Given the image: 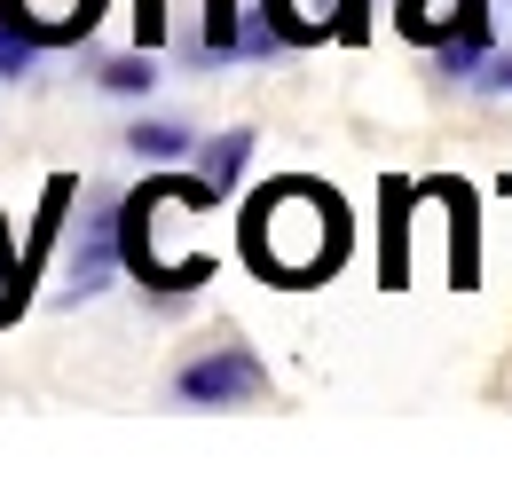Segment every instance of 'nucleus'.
Masks as SVG:
<instances>
[{"instance_id":"obj_5","label":"nucleus","mask_w":512,"mask_h":480,"mask_svg":"<svg viewBox=\"0 0 512 480\" xmlns=\"http://www.w3.org/2000/svg\"><path fill=\"white\" fill-rule=\"evenodd\" d=\"M71 197H79V181H71V174H48V189H40V213H32V237H24L16 268H8V284H0V331H8V323L32 307V284L48 276V260H56V244H64Z\"/></svg>"},{"instance_id":"obj_4","label":"nucleus","mask_w":512,"mask_h":480,"mask_svg":"<svg viewBox=\"0 0 512 480\" xmlns=\"http://www.w3.org/2000/svg\"><path fill=\"white\" fill-rule=\"evenodd\" d=\"M260 394H268V362L253 347H205L174 370L182 410H237V402H260Z\"/></svg>"},{"instance_id":"obj_12","label":"nucleus","mask_w":512,"mask_h":480,"mask_svg":"<svg viewBox=\"0 0 512 480\" xmlns=\"http://www.w3.org/2000/svg\"><path fill=\"white\" fill-rule=\"evenodd\" d=\"M245 158H253V126H229V134H213L205 150H197V174L213 197H229L237 181H245Z\"/></svg>"},{"instance_id":"obj_13","label":"nucleus","mask_w":512,"mask_h":480,"mask_svg":"<svg viewBox=\"0 0 512 480\" xmlns=\"http://www.w3.org/2000/svg\"><path fill=\"white\" fill-rule=\"evenodd\" d=\"M481 63H489V24L434 40V79H449V87H473V71H481Z\"/></svg>"},{"instance_id":"obj_6","label":"nucleus","mask_w":512,"mask_h":480,"mask_svg":"<svg viewBox=\"0 0 512 480\" xmlns=\"http://www.w3.org/2000/svg\"><path fill=\"white\" fill-rule=\"evenodd\" d=\"M127 268V244H119V205H95L64 244V292L56 300H95L111 276Z\"/></svg>"},{"instance_id":"obj_11","label":"nucleus","mask_w":512,"mask_h":480,"mask_svg":"<svg viewBox=\"0 0 512 480\" xmlns=\"http://www.w3.org/2000/svg\"><path fill=\"white\" fill-rule=\"evenodd\" d=\"M260 8L284 24L292 48H308V40H339V32H347V0H260Z\"/></svg>"},{"instance_id":"obj_17","label":"nucleus","mask_w":512,"mask_h":480,"mask_svg":"<svg viewBox=\"0 0 512 480\" xmlns=\"http://www.w3.org/2000/svg\"><path fill=\"white\" fill-rule=\"evenodd\" d=\"M473 95H512V56H489L473 71Z\"/></svg>"},{"instance_id":"obj_15","label":"nucleus","mask_w":512,"mask_h":480,"mask_svg":"<svg viewBox=\"0 0 512 480\" xmlns=\"http://www.w3.org/2000/svg\"><path fill=\"white\" fill-rule=\"evenodd\" d=\"M127 150H134V158H190L197 142H190V126H182V119H134L127 126Z\"/></svg>"},{"instance_id":"obj_8","label":"nucleus","mask_w":512,"mask_h":480,"mask_svg":"<svg viewBox=\"0 0 512 480\" xmlns=\"http://www.w3.org/2000/svg\"><path fill=\"white\" fill-rule=\"evenodd\" d=\"M418 181H379V284L386 292H402L410 284V213H418Z\"/></svg>"},{"instance_id":"obj_10","label":"nucleus","mask_w":512,"mask_h":480,"mask_svg":"<svg viewBox=\"0 0 512 480\" xmlns=\"http://www.w3.org/2000/svg\"><path fill=\"white\" fill-rule=\"evenodd\" d=\"M394 24L410 32V40H449V32H473V24H489L481 16V0H394Z\"/></svg>"},{"instance_id":"obj_3","label":"nucleus","mask_w":512,"mask_h":480,"mask_svg":"<svg viewBox=\"0 0 512 480\" xmlns=\"http://www.w3.org/2000/svg\"><path fill=\"white\" fill-rule=\"evenodd\" d=\"M182 48V63H221L245 56V16L237 0H134V48Z\"/></svg>"},{"instance_id":"obj_7","label":"nucleus","mask_w":512,"mask_h":480,"mask_svg":"<svg viewBox=\"0 0 512 480\" xmlns=\"http://www.w3.org/2000/svg\"><path fill=\"white\" fill-rule=\"evenodd\" d=\"M0 16L32 40V48H71L103 24V0H0Z\"/></svg>"},{"instance_id":"obj_14","label":"nucleus","mask_w":512,"mask_h":480,"mask_svg":"<svg viewBox=\"0 0 512 480\" xmlns=\"http://www.w3.org/2000/svg\"><path fill=\"white\" fill-rule=\"evenodd\" d=\"M95 87H103V95H150V87H158V56H150V48L103 56L95 63Z\"/></svg>"},{"instance_id":"obj_18","label":"nucleus","mask_w":512,"mask_h":480,"mask_svg":"<svg viewBox=\"0 0 512 480\" xmlns=\"http://www.w3.org/2000/svg\"><path fill=\"white\" fill-rule=\"evenodd\" d=\"M505 189H512V181H505Z\"/></svg>"},{"instance_id":"obj_16","label":"nucleus","mask_w":512,"mask_h":480,"mask_svg":"<svg viewBox=\"0 0 512 480\" xmlns=\"http://www.w3.org/2000/svg\"><path fill=\"white\" fill-rule=\"evenodd\" d=\"M0 79H32V40L0 16Z\"/></svg>"},{"instance_id":"obj_9","label":"nucleus","mask_w":512,"mask_h":480,"mask_svg":"<svg viewBox=\"0 0 512 480\" xmlns=\"http://www.w3.org/2000/svg\"><path fill=\"white\" fill-rule=\"evenodd\" d=\"M426 189L442 197V213H449V284L465 292V284H481V205H473V189L457 174H434Z\"/></svg>"},{"instance_id":"obj_2","label":"nucleus","mask_w":512,"mask_h":480,"mask_svg":"<svg viewBox=\"0 0 512 480\" xmlns=\"http://www.w3.org/2000/svg\"><path fill=\"white\" fill-rule=\"evenodd\" d=\"M205 205H213L205 174H150L134 197H119V244H127V268L150 292L213 284V252H205V237H190V221Z\"/></svg>"},{"instance_id":"obj_1","label":"nucleus","mask_w":512,"mask_h":480,"mask_svg":"<svg viewBox=\"0 0 512 480\" xmlns=\"http://www.w3.org/2000/svg\"><path fill=\"white\" fill-rule=\"evenodd\" d=\"M237 244L253 260L260 284H284V292H308L323 276H339L347 244H355V221L339 205V189H323L308 174H284L245 197V221H237Z\"/></svg>"}]
</instances>
